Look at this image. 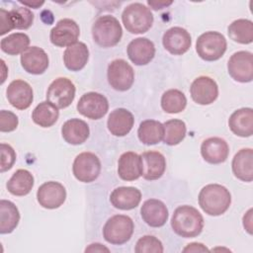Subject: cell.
I'll return each mask as SVG.
<instances>
[{
  "label": "cell",
  "instance_id": "cell-1",
  "mask_svg": "<svg viewBox=\"0 0 253 253\" xmlns=\"http://www.w3.org/2000/svg\"><path fill=\"white\" fill-rule=\"evenodd\" d=\"M171 226L174 232L181 237H196L203 230L204 218L194 207L188 205L180 206L173 212Z\"/></svg>",
  "mask_w": 253,
  "mask_h": 253
},
{
  "label": "cell",
  "instance_id": "cell-2",
  "mask_svg": "<svg viewBox=\"0 0 253 253\" xmlns=\"http://www.w3.org/2000/svg\"><path fill=\"white\" fill-rule=\"evenodd\" d=\"M231 204L229 191L219 184H209L199 194V205L209 215L217 216L224 213Z\"/></svg>",
  "mask_w": 253,
  "mask_h": 253
},
{
  "label": "cell",
  "instance_id": "cell-3",
  "mask_svg": "<svg viewBox=\"0 0 253 253\" xmlns=\"http://www.w3.org/2000/svg\"><path fill=\"white\" fill-rule=\"evenodd\" d=\"M92 36L97 44L102 47H112L119 43L123 30L117 18L111 15L99 17L92 26Z\"/></svg>",
  "mask_w": 253,
  "mask_h": 253
},
{
  "label": "cell",
  "instance_id": "cell-4",
  "mask_svg": "<svg viewBox=\"0 0 253 253\" xmlns=\"http://www.w3.org/2000/svg\"><path fill=\"white\" fill-rule=\"evenodd\" d=\"M122 21L127 32L131 34H143L151 28L153 15L145 5L131 3L124 9Z\"/></svg>",
  "mask_w": 253,
  "mask_h": 253
},
{
  "label": "cell",
  "instance_id": "cell-5",
  "mask_svg": "<svg viewBox=\"0 0 253 253\" xmlns=\"http://www.w3.org/2000/svg\"><path fill=\"white\" fill-rule=\"evenodd\" d=\"M133 228V221L129 216L116 214L106 221L103 227V236L111 244L122 245L130 239Z\"/></svg>",
  "mask_w": 253,
  "mask_h": 253
},
{
  "label": "cell",
  "instance_id": "cell-6",
  "mask_svg": "<svg viewBox=\"0 0 253 253\" xmlns=\"http://www.w3.org/2000/svg\"><path fill=\"white\" fill-rule=\"evenodd\" d=\"M227 42L223 35L218 32L210 31L202 34L196 43L198 55L206 61L219 59L225 52Z\"/></svg>",
  "mask_w": 253,
  "mask_h": 253
},
{
  "label": "cell",
  "instance_id": "cell-7",
  "mask_svg": "<svg viewBox=\"0 0 253 253\" xmlns=\"http://www.w3.org/2000/svg\"><path fill=\"white\" fill-rule=\"evenodd\" d=\"M72 171L75 178L80 182H93L98 178L101 172L100 159L92 152H82L75 157Z\"/></svg>",
  "mask_w": 253,
  "mask_h": 253
},
{
  "label": "cell",
  "instance_id": "cell-8",
  "mask_svg": "<svg viewBox=\"0 0 253 253\" xmlns=\"http://www.w3.org/2000/svg\"><path fill=\"white\" fill-rule=\"evenodd\" d=\"M108 81L117 91L128 90L134 81V71L125 59H115L108 66Z\"/></svg>",
  "mask_w": 253,
  "mask_h": 253
},
{
  "label": "cell",
  "instance_id": "cell-9",
  "mask_svg": "<svg viewBox=\"0 0 253 253\" xmlns=\"http://www.w3.org/2000/svg\"><path fill=\"white\" fill-rule=\"evenodd\" d=\"M74 97L75 86L71 80L65 77L53 80L46 92V100L58 109L68 107L73 102Z\"/></svg>",
  "mask_w": 253,
  "mask_h": 253
},
{
  "label": "cell",
  "instance_id": "cell-10",
  "mask_svg": "<svg viewBox=\"0 0 253 253\" xmlns=\"http://www.w3.org/2000/svg\"><path fill=\"white\" fill-rule=\"evenodd\" d=\"M229 75L238 82H251L253 79V55L249 51L240 50L233 53L227 63Z\"/></svg>",
  "mask_w": 253,
  "mask_h": 253
},
{
  "label": "cell",
  "instance_id": "cell-11",
  "mask_svg": "<svg viewBox=\"0 0 253 253\" xmlns=\"http://www.w3.org/2000/svg\"><path fill=\"white\" fill-rule=\"evenodd\" d=\"M109 110L107 98L97 92H88L82 95L77 103V111L91 120L103 118Z\"/></svg>",
  "mask_w": 253,
  "mask_h": 253
},
{
  "label": "cell",
  "instance_id": "cell-12",
  "mask_svg": "<svg viewBox=\"0 0 253 253\" xmlns=\"http://www.w3.org/2000/svg\"><path fill=\"white\" fill-rule=\"evenodd\" d=\"M80 35V29L77 23L71 19L64 18L59 20L49 34V39L52 44L64 47L70 46L77 42Z\"/></svg>",
  "mask_w": 253,
  "mask_h": 253
},
{
  "label": "cell",
  "instance_id": "cell-13",
  "mask_svg": "<svg viewBox=\"0 0 253 253\" xmlns=\"http://www.w3.org/2000/svg\"><path fill=\"white\" fill-rule=\"evenodd\" d=\"M37 199L42 208L57 209L66 199V190L59 182L48 181L40 186L37 192Z\"/></svg>",
  "mask_w": 253,
  "mask_h": 253
},
{
  "label": "cell",
  "instance_id": "cell-14",
  "mask_svg": "<svg viewBox=\"0 0 253 253\" xmlns=\"http://www.w3.org/2000/svg\"><path fill=\"white\" fill-rule=\"evenodd\" d=\"M191 97L199 105H210L213 103L218 96V87L216 82L209 76H200L196 78L190 87Z\"/></svg>",
  "mask_w": 253,
  "mask_h": 253
},
{
  "label": "cell",
  "instance_id": "cell-15",
  "mask_svg": "<svg viewBox=\"0 0 253 253\" xmlns=\"http://www.w3.org/2000/svg\"><path fill=\"white\" fill-rule=\"evenodd\" d=\"M162 42L165 49L171 54L181 55L188 51L192 40L187 30L181 27H173L164 33Z\"/></svg>",
  "mask_w": 253,
  "mask_h": 253
},
{
  "label": "cell",
  "instance_id": "cell-16",
  "mask_svg": "<svg viewBox=\"0 0 253 253\" xmlns=\"http://www.w3.org/2000/svg\"><path fill=\"white\" fill-rule=\"evenodd\" d=\"M9 103L18 110L28 109L33 103L34 95L31 85L21 79L12 81L6 91Z\"/></svg>",
  "mask_w": 253,
  "mask_h": 253
},
{
  "label": "cell",
  "instance_id": "cell-17",
  "mask_svg": "<svg viewBox=\"0 0 253 253\" xmlns=\"http://www.w3.org/2000/svg\"><path fill=\"white\" fill-rule=\"evenodd\" d=\"M48 62L47 54L39 46H30L21 55L23 68L31 74H42L47 69Z\"/></svg>",
  "mask_w": 253,
  "mask_h": 253
},
{
  "label": "cell",
  "instance_id": "cell-18",
  "mask_svg": "<svg viewBox=\"0 0 253 253\" xmlns=\"http://www.w3.org/2000/svg\"><path fill=\"white\" fill-rule=\"evenodd\" d=\"M142 219L151 227L163 226L168 219V210L163 202L156 199L146 200L140 209Z\"/></svg>",
  "mask_w": 253,
  "mask_h": 253
},
{
  "label": "cell",
  "instance_id": "cell-19",
  "mask_svg": "<svg viewBox=\"0 0 253 253\" xmlns=\"http://www.w3.org/2000/svg\"><path fill=\"white\" fill-rule=\"evenodd\" d=\"M203 158L211 164H219L226 160L229 153L227 142L220 137H209L201 145Z\"/></svg>",
  "mask_w": 253,
  "mask_h": 253
},
{
  "label": "cell",
  "instance_id": "cell-20",
  "mask_svg": "<svg viewBox=\"0 0 253 253\" xmlns=\"http://www.w3.org/2000/svg\"><path fill=\"white\" fill-rule=\"evenodd\" d=\"M127 55L135 65L148 64L155 55L154 43L146 38H136L128 43Z\"/></svg>",
  "mask_w": 253,
  "mask_h": 253
},
{
  "label": "cell",
  "instance_id": "cell-21",
  "mask_svg": "<svg viewBox=\"0 0 253 253\" xmlns=\"http://www.w3.org/2000/svg\"><path fill=\"white\" fill-rule=\"evenodd\" d=\"M118 174L125 181H133L142 175L141 157L135 152L123 153L118 162Z\"/></svg>",
  "mask_w": 253,
  "mask_h": 253
},
{
  "label": "cell",
  "instance_id": "cell-22",
  "mask_svg": "<svg viewBox=\"0 0 253 253\" xmlns=\"http://www.w3.org/2000/svg\"><path fill=\"white\" fill-rule=\"evenodd\" d=\"M142 177L146 180H157L165 172L166 160L158 151H145L141 155Z\"/></svg>",
  "mask_w": 253,
  "mask_h": 253
},
{
  "label": "cell",
  "instance_id": "cell-23",
  "mask_svg": "<svg viewBox=\"0 0 253 253\" xmlns=\"http://www.w3.org/2000/svg\"><path fill=\"white\" fill-rule=\"evenodd\" d=\"M141 200V193L134 187H119L110 196L111 204L119 210L128 211L136 208Z\"/></svg>",
  "mask_w": 253,
  "mask_h": 253
},
{
  "label": "cell",
  "instance_id": "cell-24",
  "mask_svg": "<svg viewBox=\"0 0 253 253\" xmlns=\"http://www.w3.org/2000/svg\"><path fill=\"white\" fill-rule=\"evenodd\" d=\"M134 124V118L132 114L124 108H119L114 110L107 122L108 129L113 135L125 136L132 128Z\"/></svg>",
  "mask_w": 253,
  "mask_h": 253
},
{
  "label": "cell",
  "instance_id": "cell-25",
  "mask_svg": "<svg viewBox=\"0 0 253 253\" xmlns=\"http://www.w3.org/2000/svg\"><path fill=\"white\" fill-rule=\"evenodd\" d=\"M230 130L241 137L251 136L253 133V110L241 108L232 113L228 120Z\"/></svg>",
  "mask_w": 253,
  "mask_h": 253
},
{
  "label": "cell",
  "instance_id": "cell-26",
  "mask_svg": "<svg viewBox=\"0 0 253 253\" xmlns=\"http://www.w3.org/2000/svg\"><path fill=\"white\" fill-rule=\"evenodd\" d=\"M232 172L234 176L243 181L253 180V150L252 148L240 149L232 159Z\"/></svg>",
  "mask_w": 253,
  "mask_h": 253
},
{
  "label": "cell",
  "instance_id": "cell-27",
  "mask_svg": "<svg viewBox=\"0 0 253 253\" xmlns=\"http://www.w3.org/2000/svg\"><path fill=\"white\" fill-rule=\"evenodd\" d=\"M89 126L86 122L80 119H70L66 121L61 127L62 137L66 142L78 145L87 140L89 137Z\"/></svg>",
  "mask_w": 253,
  "mask_h": 253
},
{
  "label": "cell",
  "instance_id": "cell-28",
  "mask_svg": "<svg viewBox=\"0 0 253 253\" xmlns=\"http://www.w3.org/2000/svg\"><path fill=\"white\" fill-rule=\"evenodd\" d=\"M89 58V50L87 45L82 42L66 47L63 53V62L67 69L71 71H79L86 65Z\"/></svg>",
  "mask_w": 253,
  "mask_h": 253
},
{
  "label": "cell",
  "instance_id": "cell-29",
  "mask_svg": "<svg viewBox=\"0 0 253 253\" xmlns=\"http://www.w3.org/2000/svg\"><path fill=\"white\" fill-rule=\"evenodd\" d=\"M34 186V176L26 169L17 170L7 182V190L14 196L28 195Z\"/></svg>",
  "mask_w": 253,
  "mask_h": 253
},
{
  "label": "cell",
  "instance_id": "cell-30",
  "mask_svg": "<svg viewBox=\"0 0 253 253\" xmlns=\"http://www.w3.org/2000/svg\"><path fill=\"white\" fill-rule=\"evenodd\" d=\"M137 135L139 140L146 145L156 144L163 140V124L154 120H145L140 123L137 129Z\"/></svg>",
  "mask_w": 253,
  "mask_h": 253
},
{
  "label": "cell",
  "instance_id": "cell-31",
  "mask_svg": "<svg viewBox=\"0 0 253 253\" xmlns=\"http://www.w3.org/2000/svg\"><path fill=\"white\" fill-rule=\"evenodd\" d=\"M20 212L18 208L10 201H0V233H11L18 225Z\"/></svg>",
  "mask_w": 253,
  "mask_h": 253
},
{
  "label": "cell",
  "instance_id": "cell-32",
  "mask_svg": "<svg viewBox=\"0 0 253 253\" xmlns=\"http://www.w3.org/2000/svg\"><path fill=\"white\" fill-rule=\"evenodd\" d=\"M58 116V108L48 101H43L34 109L32 119L40 126L49 127L56 123Z\"/></svg>",
  "mask_w": 253,
  "mask_h": 253
},
{
  "label": "cell",
  "instance_id": "cell-33",
  "mask_svg": "<svg viewBox=\"0 0 253 253\" xmlns=\"http://www.w3.org/2000/svg\"><path fill=\"white\" fill-rule=\"evenodd\" d=\"M229 38L239 43L248 44L253 42V23L247 19L233 21L228 27Z\"/></svg>",
  "mask_w": 253,
  "mask_h": 253
},
{
  "label": "cell",
  "instance_id": "cell-34",
  "mask_svg": "<svg viewBox=\"0 0 253 253\" xmlns=\"http://www.w3.org/2000/svg\"><path fill=\"white\" fill-rule=\"evenodd\" d=\"M30 44V38L24 33H14L3 38L0 42L2 51L10 55L23 53Z\"/></svg>",
  "mask_w": 253,
  "mask_h": 253
},
{
  "label": "cell",
  "instance_id": "cell-35",
  "mask_svg": "<svg viewBox=\"0 0 253 253\" xmlns=\"http://www.w3.org/2000/svg\"><path fill=\"white\" fill-rule=\"evenodd\" d=\"M187 98L178 89H170L163 93L161 97V107L168 114H177L186 108Z\"/></svg>",
  "mask_w": 253,
  "mask_h": 253
},
{
  "label": "cell",
  "instance_id": "cell-36",
  "mask_svg": "<svg viewBox=\"0 0 253 253\" xmlns=\"http://www.w3.org/2000/svg\"><path fill=\"white\" fill-rule=\"evenodd\" d=\"M164 126V143L168 145H176L180 143L186 135V125L183 121L172 119L163 124Z\"/></svg>",
  "mask_w": 253,
  "mask_h": 253
},
{
  "label": "cell",
  "instance_id": "cell-37",
  "mask_svg": "<svg viewBox=\"0 0 253 253\" xmlns=\"http://www.w3.org/2000/svg\"><path fill=\"white\" fill-rule=\"evenodd\" d=\"M11 16L15 29L27 30L29 29L34 21V14L31 10L25 7H15L11 11Z\"/></svg>",
  "mask_w": 253,
  "mask_h": 253
},
{
  "label": "cell",
  "instance_id": "cell-38",
  "mask_svg": "<svg viewBox=\"0 0 253 253\" xmlns=\"http://www.w3.org/2000/svg\"><path fill=\"white\" fill-rule=\"evenodd\" d=\"M163 250L161 241L152 235H144L139 238L134 248L136 253H162Z\"/></svg>",
  "mask_w": 253,
  "mask_h": 253
},
{
  "label": "cell",
  "instance_id": "cell-39",
  "mask_svg": "<svg viewBox=\"0 0 253 253\" xmlns=\"http://www.w3.org/2000/svg\"><path fill=\"white\" fill-rule=\"evenodd\" d=\"M18 124V117L14 113L6 110H2L0 112V130L2 132H10L15 130Z\"/></svg>",
  "mask_w": 253,
  "mask_h": 253
},
{
  "label": "cell",
  "instance_id": "cell-40",
  "mask_svg": "<svg viewBox=\"0 0 253 253\" xmlns=\"http://www.w3.org/2000/svg\"><path fill=\"white\" fill-rule=\"evenodd\" d=\"M1 173L9 170L15 163L16 152L13 147L6 143H1Z\"/></svg>",
  "mask_w": 253,
  "mask_h": 253
},
{
  "label": "cell",
  "instance_id": "cell-41",
  "mask_svg": "<svg viewBox=\"0 0 253 253\" xmlns=\"http://www.w3.org/2000/svg\"><path fill=\"white\" fill-rule=\"evenodd\" d=\"M13 29H15V26H14L10 11H7L1 8L0 9V35L3 36Z\"/></svg>",
  "mask_w": 253,
  "mask_h": 253
},
{
  "label": "cell",
  "instance_id": "cell-42",
  "mask_svg": "<svg viewBox=\"0 0 253 253\" xmlns=\"http://www.w3.org/2000/svg\"><path fill=\"white\" fill-rule=\"evenodd\" d=\"M209 251V249L202 243L193 242L188 244L184 249L183 252H206Z\"/></svg>",
  "mask_w": 253,
  "mask_h": 253
},
{
  "label": "cell",
  "instance_id": "cell-43",
  "mask_svg": "<svg viewBox=\"0 0 253 253\" xmlns=\"http://www.w3.org/2000/svg\"><path fill=\"white\" fill-rule=\"evenodd\" d=\"M85 251L86 252H103V251L109 252L110 250L100 243H93V244H90L89 247H87Z\"/></svg>",
  "mask_w": 253,
  "mask_h": 253
},
{
  "label": "cell",
  "instance_id": "cell-44",
  "mask_svg": "<svg viewBox=\"0 0 253 253\" xmlns=\"http://www.w3.org/2000/svg\"><path fill=\"white\" fill-rule=\"evenodd\" d=\"M147 4L154 10H160L162 8H165L172 4V2H155V1H147Z\"/></svg>",
  "mask_w": 253,
  "mask_h": 253
},
{
  "label": "cell",
  "instance_id": "cell-45",
  "mask_svg": "<svg viewBox=\"0 0 253 253\" xmlns=\"http://www.w3.org/2000/svg\"><path fill=\"white\" fill-rule=\"evenodd\" d=\"M20 3L24 4L25 6H28V7H33L35 9H38L40 6H42L43 4V2H32V3H28V2H23V1H20Z\"/></svg>",
  "mask_w": 253,
  "mask_h": 253
}]
</instances>
